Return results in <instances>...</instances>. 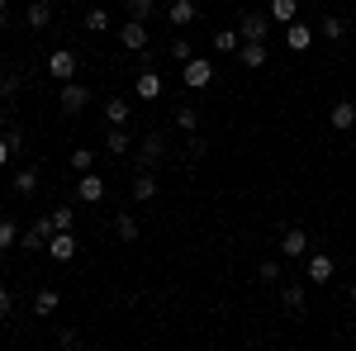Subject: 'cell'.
Returning a JSON list of instances; mask_svg holds the SVG:
<instances>
[{
  "label": "cell",
  "instance_id": "obj_17",
  "mask_svg": "<svg viewBox=\"0 0 356 351\" xmlns=\"http://www.w3.org/2000/svg\"><path fill=\"white\" fill-rule=\"evenodd\" d=\"M309 43H314V28H309V24H300V19L285 24V48H290V53H304Z\"/></svg>",
  "mask_w": 356,
  "mask_h": 351
},
{
  "label": "cell",
  "instance_id": "obj_41",
  "mask_svg": "<svg viewBox=\"0 0 356 351\" xmlns=\"http://www.w3.org/2000/svg\"><path fill=\"white\" fill-rule=\"evenodd\" d=\"M10 162V147H5V138H0V166Z\"/></svg>",
  "mask_w": 356,
  "mask_h": 351
},
{
  "label": "cell",
  "instance_id": "obj_33",
  "mask_svg": "<svg viewBox=\"0 0 356 351\" xmlns=\"http://www.w3.org/2000/svg\"><path fill=\"white\" fill-rule=\"evenodd\" d=\"M191 138V142H186V157H204V152H209V138L200 133V129H195V133H186Z\"/></svg>",
  "mask_w": 356,
  "mask_h": 351
},
{
  "label": "cell",
  "instance_id": "obj_32",
  "mask_svg": "<svg viewBox=\"0 0 356 351\" xmlns=\"http://www.w3.org/2000/svg\"><path fill=\"white\" fill-rule=\"evenodd\" d=\"M124 10H129V19H152V10H157V0H129Z\"/></svg>",
  "mask_w": 356,
  "mask_h": 351
},
{
  "label": "cell",
  "instance_id": "obj_26",
  "mask_svg": "<svg viewBox=\"0 0 356 351\" xmlns=\"http://www.w3.org/2000/svg\"><path fill=\"white\" fill-rule=\"evenodd\" d=\"M19 247H24V252H43V247H48V233H43V228L33 223L29 233H19Z\"/></svg>",
  "mask_w": 356,
  "mask_h": 351
},
{
  "label": "cell",
  "instance_id": "obj_13",
  "mask_svg": "<svg viewBox=\"0 0 356 351\" xmlns=\"http://www.w3.org/2000/svg\"><path fill=\"white\" fill-rule=\"evenodd\" d=\"M57 309H62V295H57L53 285H43V290L33 295V318H53Z\"/></svg>",
  "mask_w": 356,
  "mask_h": 351
},
{
  "label": "cell",
  "instance_id": "obj_36",
  "mask_svg": "<svg viewBox=\"0 0 356 351\" xmlns=\"http://www.w3.org/2000/svg\"><path fill=\"white\" fill-rule=\"evenodd\" d=\"M57 347L76 351V347H81V332H76V327H62V332H57Z\"/></svg>",
  "mask_w": 356,
  "mask_h": 351
},
{
  "label": "cell",
  "instance_id": "obj_29",
  "mask_svg": "<svg viewBox=\"0 0 356 351\" xmlns=\"http://www.w3.org/2000/svg\"><path fill=\"white\" fill-rule=\"evenodd\" d=\"M114 19H110V10H86V33H105Z\"/></svg>",
  "mask_w": 356,
  "mask_h": 351
},
{
  "label": "cell",
  "instance_id": "obj_6",
  "mask_svg": "<svg viewBox=\"0 0 356 351\" xmlns=\"http://www.w3.org/2000/svg\"><path fill=\"white\" fill-rule=\"evenodd\" d=\"M119 43H124V53H143L147 48V19H124L119 24Z\"/></svg>",
  "mask_w": 356,
  "mask_h": 351
},
{
  "label": "cell",
  "instance_id": "obj_22",
  "mask_svg": "<svg viewBox=\"0 0 356 351\" xmlns=\"http://www.w3.org/2000/svg\"><path fill=\"white\" fill-rule=\"evenodd\" d=\"M318 33H323L328 43H337V38H347V19H342V15H318Z\"/></svg>",
  "mask_w": 356,
  "mask_h": 351
},
{
  "label": "cell",
  "instance_id": "obj_4",
  "mask_svg": "<svg viewBox=\"0 0 356 351\" xmlns=\"http://www.w3.org/2000/svg\"><path fill=\"white\" fill-rule=\"evenodd\" d=\"M162 90H166V81L152 72V67H143L138 72V81H134V100H143V105H152V100H162Z\"/></svg>",
  "mask_w": 356,
  "mask_h": 351
},
{
  "label": "cell",
  "instance_id": "obj_8",
  "mask_svg": "<svg viewBox=\"0 0 356 351\" xmlns=\"http://www.w3.org/2000/svg\"><path fill=\"white\" fill-rule=\"evenodd\" d=\"M48 252H53V261H72V256L81 252V243H76L72 228H57L53 238H48Z\"/></svg>",
  "mask_w": 356,
  "mask_h": 351
},
{
  "label": "cell",
  "instance_id": "obj_5",
  "mask_svg": "<svg viewBox=\"0 0 356 351\" xmlns=\"http://www.w3.org/2000/svg\"><path fill=\"white\" fill-rule=\"evenodd\" d=\"M76 53H67V48H57V53H48V76L53 81H76Z\"/></svg>",
  "mask_w": 356,
  "mask_h": 351
},
{
  "label": "cell",
  "instance_id": "obj_30",
  "mask_svg": "<svg viewBox=\"0 0 356 351\" xmlns=\"http://www.w3.org/2000/svg\"><path fill=\"white\" fill-rule=\"evenodd\" d=\"M166 57H171V62H181V67H186V62H191V57H195L191 38H176V43H166Z\"/></svg>",
  "mask_w": 356,
  "mask_h": 351
},
{
  "label": "cell",
  "instance_id": "obj_38",
  "mask_svg": "<svg viewBox=\"0 0 356 351\" xmlns=\"http://www.w3.org/2000/svg\"><path fill=\"white\" fill-rule=\"evenodd\" d=\"M48 218H53V228H72V223H76V214H72L67 204H57V209H53Z\"/></svg>",
  "mask_w": 356,
  "mask_h": 351
},
{
  "label": "cell",
  "instance_id": "obj_19",
  "mask_svg": "<svg viewBox=\"0 0 356 351\" xmlns=\"http://www.w3.org/2000/svg\"><path fill=\"white\" fill-rule=\"evenodd\" d=\"M105 147H110L114 157H129V147H134L129 129H124V124H110V133H105Z\"/></svg>",
  "mask_w": 356,
  "mask_h": 351
},
{
  "label": "cell",
  "instance_id": "obj_44",
  "mask_svg": "<svg viewBox=\"0 0 356 351\" xmlns=\"http://www.w3.org/2000/svg\"><path fill=\"white\" fill-rule=\"evenodd\" d=\"M352 304H356V285H352Z\"/></svg>",
  "mask_w": 356,
  "mask_h": 351
},
{
  "label": "cell",
  "instance_id": "obj_23",
  "mask_svg": "<svg viewBox=\"0 0 356 351\" xmlns=\"http://www.w3.org/2000/svg\"><path fill=\"white\" fill-rule=\"evenodd\" d=\"M129 114H134L129 95H110V100H105V119H110V124H129Z\"/></svg>",
  "mask_w": 356,
  "mask_h": 351
},
{
  "label": "cell",
  "instance_id": "obj_21",
  "mask_svg": "<svg viewBox=\"0 0 356 351\" xmlns=\"http://www.w3.org/2000/svg\"><path fill=\"white\" fill-rule=\"evenodd\" d=\"M24 24L29 28H48L53 24V5H48V0H33V5L24 10Z\"/></svg>",
  "mask_w": 356,
  "mask_h": 351
},
{
  "label": "cell",
  "instance_id": "obj_25",
  "mask_svg": "<svg viewBox=\"0 0 356 351\" xmlns=\"http://www.w3.org/2000/svg\"><path fill=\"white\" fill-rule=\"evenodd\" d=\"M114 233H119V243H138V218L134 214H119V218H114Z\"/></svg>",
  "mask_w": 356,
  "mask_h": 351
},
{
  "label": "cell",
  "instance_id": "obj_37",
  "mask_svg": "<svg viewBox=\"0 0 356 351\" xmlns=\"http://www.w3.org/2000/svg\"><path fill=\"white\" fill-rule=\"evenodd\" d=\"M90 166H95V157H90L86 147H76V152H72V171L81 176V171H90Z\"/></svg>",
  "mask_w": 356,
  "mask_h": 351
},
{
  "label": "cell",
  "instance_id": "obj_46",
  "mask_svg": "<svg viewBox=\"0 0 356 351\" xmlns=\"http://www.w3.org/2000/svg\"><path fill=\"white\" fill-rule=\"evenodd\" d=\"M0 109H5V105H0Z\"/></svg>",
  "mask_w": 356,
  "mask_h": 351
},
{
  "label": "cell",
  "instance_id": "obj_9",
  "mask_svg": "<svg viewBox=\"0 0 356 351\" xmlns=\"http://www.w3.org/2000/svg\"><path fill=\"white\" fill-rule=\"evenodd\" d=\"M57 95H62V109H67V114H81V109L90 105V85H81V81H62Z\"/></svg>",
  "mask_w": 356,
  "mask_h": 351
},
{
  "label": "cell",
  "instance_id": "obj_11",
  "mask_svg": "<svg viewBox=\"0 0 356 351\" xmlns=\"http://www.w3.org/2000/svg\"><path fill=\"white\" fill-rule=\"evenodd\" d=\"M76 199H86V204H100V199H105V181H100L95 171H81V181H76Z\"/></svg>",
  "mask_w": 356,
  "mask_h": 351
},
{
  "label": "cell",
  "instance_id": "obj_10",
  "mask_svg": "<svg viewBox=\"0 0 356 351\" xmlns=\"http://www.w3.org/2000/svg\"><path fill=\"white\" fill-rule=\"evenodd\" d=\"M195 19H200L195 0H171V5H166V24H176V28H191Z\"/></svg>",
  "mask_w": 356,
  "mask_h": 351
},
{
  "label": "cell",
  "instance_id": "obj_18",
  "mask_svg": "<svg viewBox=\"0 0 356 351\" xmlns=\"http://www.w3.org/2000/svg\"><path fill=\"white\" fill-rule=\"evenodd\" d=\"M233 57H238L243 67L257 72V67H266V57H271V53H266V43H238V53H233Z\"/></svg>",
  "mask_w": 356,
  "mask_h": 351
},
{
  "label": "cell",
  "instance_id": "obj_14",
  "mask_svg": "<svg viewBox=\"0 0 356 351\" xmlns=\"http://www.w3.org/2000/svg\"><path fill=\"white\" fill-rule=\"evenodd\" d=\"M280 252L285 256H309V233L304 228H285L280 233Z\"/></svg>",
  "mask_w": 356,
  "mask_h": 351
},
{
  "label": "cell",
  "instance_id": "obj_2",
  "mask_svg": "<svg viewBox=\"0 0 356 351\" xmlns=\"http://www.w3.org/2000/svg\"><path fill=\"white\" fill-rule=\"evenodd\" d=\"M166 157V129H147L143 138V147H138V166H147V171H157Z\"/></svg>",
  "mask_w": 356,
  "mask_h": 351
},
{
  "label": "cell",
  "instance_id": "obj_40",
  "mask_svg": "<svg viewBox=\"0 0 356 351\" xmlns=\"http://www.w3.org/2000/svg\"><path fill=\"white\" fill-rule=\"evenodd\" d=\"M10 313H15V290L0 285V318H10Z\"/></svg>",
  "mask_w": 356,
  "mask_h": 351
},
{
  "label": "cell",
  "instance_id": "obj_16",
  "mask_svg": "<svg viewBox=\"0 0 356 351\" xmlns=\"http://www.w3.org/2000/svg\"><path fill=\"white\" fill-rule=\"evenodd\" d=\"M328 124H332V129H342V133H352V129H356V100H337L332 114H328Z\"/></svg>",
  "mask_w": 356,
  "mask_h": 351
},
{
  "label": "cell",
  "instance_id": "obj_31",
  "mask_svg": "<svg viewBox=\"0 0 356 351\" xmlns=\"http://www.w3.org/2000/svg\"><path fill=\"white\" fill-rule=\"evenodd\" d=\"M280 299H285L290 313H300V309H304V285H280Z\"/></svg>",
  "mask_w": 356,
  "mask_h": 351
},
{
  "label": "cell",
  "instance_id": "obj_43",
  "mask_svg": "<svg viewBox=\"0 0 356 351\" xmlns=\"http://www.w3.org/2000/svg\"><path fill=\"white\" fill-rule=\"evenodd\" d=\"M0 270H5V252H0Z\"/></svg>",
  "mask_w": 356,
  "mask_h": 351
},
{
  "label": "cell",
  "instance_id": "obj_3",
  "mask_svg": "<svg viewBox=\"0 0 356 351\" xmlns=\"http://www.w3.org/2000/svg\"><path fill=\"white\" fill-rule=\"evenodd\" d=\"M181 81H186V90H204V85L214 81V62L209 57H200L195 53L186 67H181Z\"/></svg>",
  "mask_w": 356,
  "mask_h": 351
},
{
  "label": "cell",
  "instance_id": "obj_34",
  "mask_svg": "<svg viewBox=\"0 0 356 351\" xmlns=\"http://www.w3.org/2000/svg\"><path fill=\"white\" fill-rule=\"evenodd\" d=\"M15 243H19V233H15V218H0V252H10Z\"/></svg>",
  "mask_w": 356,
  "mask_h": 351
},
{
  "label": "cell",
  "instance_id": "obj_42",
  "mask_svg": "<svg viewBox=\"0 0 356 351\" xmlns=\"http://www.w3.org/2000/svg\"><path fill=\"white\" fill-rule=\"evenodd\" d=\"M0 28H5V0H0Z\"/></svg>",
  "mask_w": 356,
  "mask_h": 351
},
{
  "label": "cell",
  "instance_id": "obj_28",
  "mask_svg": "<svg viewBox=\"0 0 356 351\" xmlns=\"http://www.w3.org/2000/svg\"><path fill=\"white\" fill-rule=\"evenodd\" d=\"M238 43H243L238 28H219V33H214V53H238Z\"/></svg>",
  "mask_w": 356,
  "mask_h": 351
},
{
  "label": "cell",
  "instance_id": "obj_35",
  "mask_svg": "<svg viewBox=\"0 0 356 351\" xmlns=\"http://www.w3.org/2000/svg\"><path fill=\"white\" fill-rule=\"evenodd\" d=\"M0 138H5V147H10V152H19V147H24V133H19V124H5V129H0Z\"/></svg>",
  "mask_w": 356,
  "mask_h": 351
},
{
  "label": "cell",
  "instance_id": "obj_39",
  "mask_svg": "<svg viewBox=\"0 0 356 351\" xmlns=\"http://www.w3.org/2000/svg\"><path fill=\"white\" fill-rule=\"evenodd\" d=\"M257 275H261V280H266V285H280V280H285V275H280V266H275V261H261V266H257Z\"/></svg>",
  "mask_w": 356,
  "mask_h": 351
},
{
  "label": "cell",
  "instance_id": "obj_1",
  "mask_svg": "<svg viewBox=\"0 0 356 351\" xmlns=\"http://www.w3.org/2000/svg\"><path fill=\"white\" fill-rule=\"evenodd\" d=\"M266 33H271V15H266V10H243L238 38H243V43H266Z\"/></svg>",
  "mask_w": 356,
  "mask_h": 351
},
{
  "label": "cell",
  "instance_id": "obj_7",
  "mask_svg": "<svg viewBox=\"0 0 356 351\" xmlns=\"http://www.w3.org/2000/svg\"><path fill=\"white\" fill-rule=\"evenodd\" d=\"M332 256L328 252H309V256H304V275H309V280H314V285H328L332 280Z\"/></svg>",
  "mask_w": 356,
  "mask_h": 351
},
{
  "label": "cell",
  "instance_id": "obj_24",
  "mask_svg": "<svg viewBox=\"0 0 356 351\" xmlns=\"http://www.w3.org/2000/svg\"><path fill=\"white\" fill-rule=\"evenodd\" d=\"M171 129H181V133H195V129H200V109H195V105H181L176 114H171Z\"/></svg>",
  "mask_w": 356,
  "mask_h": 351
},
{
  "label": "cell",
  "instance_id": "obj_45",
  "mask_svg": "<svg viewBox=\"0 0 356 351\" xmlns=\"http://www.w3.org/2000/svg\"><path fill=\"white\" fill-rule=\"evenodd\" d=\"M72 5H76V0H72Z\"/></svg>",
  "mask_w": 356,
  "mask_h": 351
},
{
  "label": "cell",
  "instance_id": "obj_27",
  "mask_svg": "<svg viewBox=\"0 0 356 351\" xmlns=\"http://www.w3.org/2000/svg\"><path fill=\"white\" fill-rule=\"evenodd\" d=\"M15 100H19V76L5 72V76H0V105H15Z\"/></svg>",
  "mask_w": 356,
  "mask_h": 351
},
{
  "label": "cell",
  "instance_id": "obj_15",
  "mask_svg": "<svg viewBox=\"0 0 356 351\" xmlns=\"http://www.w3.org/2000/svg\"><path fill=\"white\" fill-rule=\"evenodd\" d=\"M266 15H271V24H295L300 19V0H266Z\"/></svg>",
  "mask_w": 356,
  "mask_h": 351
},
{
  "label": "cell",
  "instance_id": "obj_12",
  "mask_svg": "<svg viewBox=\"0 0 356 351\" xmlns=\"http://www.w3.org/2000/svg\"><path fill=\"white\" fill-rule=\"evenodd\" d=\"M134 199H138V204H147V199H157V171H147V166H138V176H134Z\"/></svg>",
  "mask_w": 356,
  "mask_h": 351
},
{
  "label": "cell",
  "instance_id": "obj_20",
  "mask_svg": "<svg viewBox=\"0 0 356 351\" xmlns=\"http://www.w3.org/2000/svg\"><path fill=\"white\" fill-rule=\"evenodd\" d=\"M15 195H19V199H33V195H38V171H33V166H19V171H15Z\"/></svg>",
  "mask_w": 356,
  "mask_h": 351
}]
</instances>
